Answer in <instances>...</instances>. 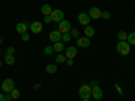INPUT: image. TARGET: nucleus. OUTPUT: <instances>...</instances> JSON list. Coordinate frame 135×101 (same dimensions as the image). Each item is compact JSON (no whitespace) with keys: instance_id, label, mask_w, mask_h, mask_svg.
I'll list each match as a JSON object with an SVG mask.
<instances>
[{"instance_id":"obj_1","label":"nucleus","mask_w":135,"mask_h":101,"mask_svg":"<svg viewBox=\"0 0 135 101\" xmlns=\"http://www.w3.org/2000/svg\"><path fill=\"white\" fill-rule=\"evenodd\" d=\"M116 50L120 55H128L130 51H131V44L127 41H120L116 44Z\"/></svg>"},{"instance_id":"obj_2","label":"nucleus","mask_w":135,"mask_h":101,"mask_svg":"<svg viewBox=\"0 0 135 101\" xmlns=\"http://www.w3.org/2000/svg\"><path fill=\"white\" fill-rule=\"evenodd\" d=\"M78 94H80V97L83 100H89V97L92 96V88H91V85L83 84L80 86V89H78Z\"/></svg>"},{"instance_id":"obj_3","label":"nucleus","mask_w":135,"mask_h":101,"mask_svg":"<svg viewBox=\"0 0 135 101\" xmlns=\"http://www.w3.org/2000/svg\"><path fill=\"white\" fill-rule=\"evenodd\" d=\"M14 88H15V82H14V80H11V78H6L2 84V89H3L4 93H11V90H12Z\"/></svg>"},{"instance_id":"obj_4","label":"nucleus","mask_w":135,"mask_h":101,"mask_svg":"<svg viewBox=\"0 0 135 101\" xmlns=\"http://www.w3.org/2000/svg\"><path fill=\"white\" fill-rule=\"evenodd\" d=\"M72 30V24L69 20H61L58 23V31L61 34H66V32H70Z\"/></svg>"},{"instance_id":"obj_5","label":"nucleus","mask_w":135,"mask_h":101,"mask_svg":"<svg viewBox=\"0 0 135 101\" xmlns=\"http://www.w3.org/2000/svg\"><path fill=\"white\" fill-rule=\"evenodd\" d=\"M50 18L53 22H55V23H60L61 20H64V12L61 9H53V12L50 14Z\"/></svg>"},{"instance_id":"obj_6","label":"nucleus","mask_w":135,"mask_h":101,"mask_svg":"<svg viewBox=\"0 0 135 101\" xmlns=\"http://www.w3.org/2000/svg\"><path fill=\"white\" fill-rule=\"evenodd\" d=\"M49 39H50L53 43L61 42V41H62V34H61L58 30H53V31L50 32V35H49Z\"/></svg>"},{"instance_id":"obj_7","label":"nucleus","mask_w":135,"mask_h":101,"mask_svg":"<svg viewBox=\"0 0 135 101\" xmlns=\"http://www.w3.org/2000/svg\"><path fill=\"white\" fill-rule=\"evenodd\" d=\"M89 22H91V16L85 12L78 14V23L83 26H89Z\"/></svg>"},{"instance_id":"obj_8","label":"nucleus","mask_w":135,"mask_h":101,"mask_svg":"<svg viewBox=\"0 0 135 101\" xmlns=\"http://www.w3.org/2000/svg\"><path fill=\"white\" fill-rule=\"evenodd\" d=\"M42 28H43L42 23H41V22H37V20L32 22V23L30 24V30H31L32 34H39L42 31Z\"/></svg>"},{"instance_id":"obj_9","label":"nucleus","mask_w":135,"mask_h":101,"mask_svg":"<svg viewBox=\"0 0 135 101\" xmlns=\"http://www.w3.org/2000/svg\"><path fill=\"white\" fill-rule=\"evenodd\" d=\"M76 55H77V49L73 47V46H69V47L65 50V57H66V59H73Z\"/></svg>"},{"instance_id":"obj_10","label":"nucleus","mask_w":135,"mask_h":101,"mask_svg":"<svg viewBox=\"0 0 135 101\" xmlns=\"http://www.w3.org/2000/svg\"><path fill=\"white\" fill-rule=\"evenodd\" d=\"M89 16H91V19H100V18H101V11H100V8L92 7L91 9H89Z\"/></svg>"},{"instance_id":"obj_11","label":"nucleus","mask_w":135,"mask_h":101,"mask_svg":"<svg viewBox=\"0 0 135 101\" xmlns=\"http://www.w3.org/2000/svg\"><path fill=\"white\" fill-rule=\"evenodd\" d=\"M77 46H78V47H89V46H91V41H89L88 37L78 38V39H77Z\"/></svg>"},{"instance_id":"obj_12","label":"nucleus","mask_w":135,"mask_h":101,"mask_svg":"<svg viewBox=\"0 0 135 101\" xmlns=\"http://www.w3.org/2000/svg\"><path fill=\"white\" fill-rule=\"evenodd\" d=\"M92 96H93L95 100H101L103 98V90L99 88V85L92 88Z\"/></svg>"},{"instance_id":"obj_13","label":"nucleus","mask_w":135,"mask_h":101,"mask_svg":"<svg viewBox=\"0 0 135 101\" xmlns=\"http://www.w3.org/2000/svg\"><path fill=\"white\" fill-rule=\"evenodd\" d=\"M15 30H16V32H19L20 35H22V34L27 32V24H26V23H18Z\"/></svg>"},{"instance_id":"obj_14","label":"nucleus","mask_w":135,"mask_h":101,"mask_svg":"<svg viewBox=\"0 0 135 101\" xmlns=\"http://www.w3.org/2000/svg\"><path fill=\"white\" fill-rule=\"evenodd\" d=\"M41 11H42L43 16H46V15H50V14L53 12V8H51L49 4H43V6H42V8H41Z\"/></svg>"},{"instance_id":"obj_15","label":"nucleus","mask_w":135,"mask_h":101,"mask_svg":"<svg viewBox=\"0 0 135 101\" xmlns=\"http://www.w3.org/2000/svg\"><path fill=\"white\" fill-rule=\"evenodd\" d=\"M46 73H49V74L57 73V65H54V63H49V65H46Z\"/></svg>"},{"instance_id":"obj_16","label":"nucleus","mask_w":135,"mask_h":101,"mask_svg":"<svg viewBox=\"0 0 135 101\" xmlns=\"http://www.w3.org/2000/svg\"><path fill=\"white\" fill-rule=\"evenodd\" d=\"M95 35V28L92 26H85V37L92 38Z\"/></svg>"},{"instance_id":"obj_17","label":"nucleus","mask_w":135,"mask_h":101,"mask_svg":"<svg viewBox=\"0 0 135 101\" xmlns=\"http://www.w3.org/2000/svg\"><path fill=\"white\" fill-rule=\"evenodd\" d=\"M53 49H54V51L60 53V51H64V50H65V46H64L62 42H55V43L53 44Z\"/></svg>"},{"instance_id":"obj_18","label":"nucleus","mask_w":135,"mask_h":101,"mask_svg":"<svg viewBox=\"0 0 135 101\" xmlns=\"http://www.w3.org/2000/svg\"><path fill=\"white\" fill-rule=\"evenodd\" d=\"M9 96H11V98H14V100H18L19 97H20V92L16 88H14L12 90H11V93H9Z\"/></svg>"},{"instance_id":"obj_19","label":"nucleus","mask_w":135,"mask_h":101,"mask_svg":"<svg viewBox=\"0 0 135 101\" xmlns=\"http://www.w3.org/2000/svg\"><path fill=\"white\" fill-rule=\"evenodd\" d=\"M4 59L8 65H14L15 63V58H14V55H8V54H4Z\"/></svg>"},{"instance_id":"obj_20","label":"nucleus","mask_w":135,"mask_h":101,"mask_svg":"<svg viewBox=\"0 0 135 101\" xmlns=\"http://www.w3.org/2000/svg\"><path fill=\"white\" fill-rule=\"evenodd\" d=\"M127 42L130 44H132V46H135V32H131L127 35Z\"/></svg>"},{"instance_id":"obj_21","label":"nucleus","mask_w":135,"mask_h":101,"mask_svg":"<svg viewBox=\"0 0 135 101\" xmlns=\"http://www.w3.org/2000/svg\"><path fill=\"white\" fill-rule=\"evenodd\" d=\"M55 62H58V63H64V62H66L65 54H58L57 57H55Z\"/></svg>"},{"instance_id":"obj_22","label":"nucleus","mask_w":135,"mask_h":101,"mask_svg":"<svg viewBox=\"0 0 135 101\" xmlns=\"http://www.w3.org/2000/svg\"><path fill=\"white\" fill-rule=\"evenodd\" d=\"M127 35H128V34H126L123 30L118 32V38H119V41H127Z\"/></svg>"},{"instance_id":"obj_23","label":"nucleus","mask_w":135,"mask_h":101,"mask_svg":"<svg viewBox=\"0 0 135 101\" xmlns=\"http://www.w3.org/2000/svg\"><path fill=\"white\" fill-rule=\"evenodd\" d=\"M70 39H72V35H70V32L62 34V41H64V42H69Z\"/></svg>"},{"instance_id":"obj_24","label":"nucleus","mask_w":135,"mask_h":101,"mask_svg":"<svg viewBox=\"0 0 135 101\" xmlns=\"http://www.w3.org/2000/svg\"><path fill=\"white\" fill-rule=\"evenodd\" d=\"M53 51H54L53 46H46V47H45V54H46V55H51Z\"/></svg>"},{"instance_id":"obj_25","label":"nucleus","mask_w":135,"mask_h":101,"mask_svg":"<svg viewBox=\"0 0 135 101\" xmlns=\"http://www.w3.org/2000/svg\"><path fill=\"white\" fill-rule=\"evenodd\" d=\"M70 35H72V38H76V39L80 38V37H78V30H76V28L70 30Z\"/></svg>"},{"instance_id":"obj_26","label":"nucleus","mask_w":135,"mask_h":101,"mask_svg":"<svg viewBox=\"0 0 135 101\" xmlns=\"http://www.w3.org/2000/svg\"><path fill=\"white\" fill-rule=\"evenodd\" d=\"M101 18H103V19H109L111 14L108 12V11H103V12H101Z\"/></svg>"},{"instance_id":"obj_27","label":"nucleus","mask_w":135,"mask_h":101,"mask_svg":"<svg viewBox=\"0 0 135 101\" xmlns=\"http://www.w3.org/2000/svg\"><path fill=\"white\" fill-rule=\"evenodd\" d=\"M6 54H8V55H14V54H15V49H14L12 46H9V47L7 49V51H6Z\"/></svg>"},{"instance_id":"obj_28","label":"nucleus","mask_w":135,"mask_h":101,"mask_svg":"<svg viewBox=\"0 0 135 101\" xmlns=\"http://www.w3.org/2000/svg\"><path fill=\"white\" fill-rule=\"evenodd\" d=\"M22 41H23V42H27V41H30V35H28L27 32L22 34Z\"/></svg>"},{"instance_id":"obj_29","label":"nucleus","mask_w":135,"mask_h":101,"mask_svg":"<svg viewBox=\"0 0 135 101\" xmlns=\"http://www.w3.org/2000/svg\"><path fill=\"white\" fill-rule=\"evenodd\" d=\"M43 22H45V23H46V24H49V23H51V18H50V15H46V16H45L43 18Z\"/></svg>"},{"instance_id":"obj_30","label":"nucleus","mask_w":135,"mask_h":101,"mask_svg":"<svg viewBox=\"0 0 135 101\" xmlns=\"http://www.w3.org/2000/svg\"><path fill=\"white\" fill-rule=\"evenodd\" d=\"M115 88L118 89V92H119V94H120V96H123V90H122V88H120V86H119L118 84H115Z\"/></svg>"},{"instance_id":"obj_31","label":"nucleus","mask_w":135,"mask_h":101,"mask_svg":"<svg viewBox=\"0 0 135 101\" xmlns=\"http://www.w3.org/2000/svg\"><path fill=\"white\" fill-rule=\"evenodd\" d=\"M97 84H99V82H97L96 80H93V81H92L91 84H89V85H91V88H93V86H97Z\"/></svg>"},{"instance_id":"obj_32","label":"nucleus","mask_w":135,"mask_h":101,"mask_svg":"<svg viewBox=\"0 0 135 101\" xmlns=\"http://www.w3.org/2000/svg\"><path fill=\"white\" fill-rule=\"evenodd\" d=\"M66 63H68V66H73V59H66Z\"/></svg>"},{"instance_id":"obj_33","label":"nucleus","mask_w":135,"mask_h":101,"mask_svg":"<svg viewBox=\"0 0 135 101\" xmlns=\"http://www.w3.org/2000/svg\"><path fill=\"white\" fill-rule=\"evenodd\" d=\"M39 88H41V84H37V85H34V90H38Z\"/></svg>"},{"instance_id":"obj_34","label":"nucleus","mask_w":135,"mask_h":101,"mask_svg":"<svg viewBox=\"0 0 135 101\" xmlns=\"http://www.w3.org/2000/svg\"><path fill=\"white\" fill-rule=\"evenodd\" d=\"M4 97H6V101H9L11 100V96H8V94H4Z\"/></svg>"},{"instance_id":"obj_35","label":"nucleus","mask_w":135,"mask_h":101,"mask_svg":"<svg viewBox=\"0 0 135 101\" xmlns=\"http://www.w3.org/2000/svg\"><path fill=\"white\" fill-rule=\"evenodd\" d=\"M0 101H6V97H4V94H0Z\"/></svg>"},{"instance_id":"obj_36","label":"nucleus","mask_w":135,"mask_h":101,"mask_svg":"<svg viewBox=\"0 0 135 101\" xmlns=\"http://www.w3.org/2000/svg\"><path fill=\"white\" fill-rule=\"evenodd\" d=\"M3 43V38H0V44H2Z\"/></svg>"},{"instance_id":"obj_37","label":"nucleus","mask_w":135,"mask_h":101,"mask_svg":"<svg viewBox=\"0 0 135 101\" xmlns=\"http://www.w3.org/2000/svg\"><path fill=\"white\" fill-rule=\"evenodd\" d=\"M83 101H91V100H83Z\"/></svg>"},{"instance_id":"obj_38","label":"nucleus","mask_w":135,"mask_h":101,"mask_svg":"<svg viewBox=\"0 0 135 101\" xmlns=\"http://www.w3.org/2000/svg\"><path fill=\"white\" fill-rule=\"evenodd\" d=\"M0 67H2V61H0Z\"/></svg>"},{"instance_id":"obj_39","label":"nucleus","mask_w":135,"mask_h":101,"mask_svg":"<svg viewBox=\"0 0 135 101\" xmlns=\"http://www.w3.org/2000/svg\"><path fill=\"white\" fill-rule=\"evenodd\" d=\"M0 53H2V49H0Z\"/></svg>"}]
</instances>
